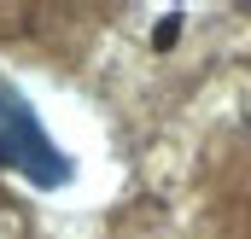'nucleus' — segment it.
<instances>
[{"label":"nucleus","instance_id":"1","mask_svg":"<svg viewBox=\"0 0 251 239\" xmlns=\"http://www.w3.org/2000/svg\"><path fill=\"white\" fill-rule=\"evenodd\" d=\"M0 169H18L35 187H59L70 175L64 152L47 140V128L35 122V111L24 105V94L0 76Z\"/></svg>","mask_w":251,"mask_h":239}]
</instances>
